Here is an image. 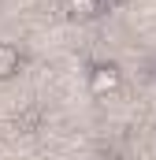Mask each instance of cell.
I'll use <instances>...</instances> for the list:
<instances>
[{
  "label": "cell",
  "mask_w": 156,
  "mask_h": 160,
  "mask_svg": "<svg viewBox=\"0 0 156 160\" xmlns=\"http://www.w3.org/2000/svg\"><path fill=\"white\" fill-rule=\"evenodd\" d=\"M100 11V0H67V15L71 19H93Z\"/></svg>",
  "instance_id": "3957f363"
},
{
  "label": "cell",
  "mask_w": 156,
  "mask_h": 160,
  "mask_svg": "<svg viewBox=\"0 0 156 160\" xmlns=\"http://www.w3.org/2000/svg\"><path fill=\"white\" fill-rule=\"evenodd\" d=\"M119 89V67L115 63H97L89 71V93L93 97H108Z\"/></svg>",
  "instance_id": "6da1fadb"
},
{
  "label": "cell",
  "mask_w": 156,
  "mask_h": 160,
  "mask_svg": "<svg viewBox=\"0 0 156 160\" xmlns=\"http://www.w3.org/2000/svg\"><path fill=\"white\" fill-rule=\"evenodd\" d=\"M19 67H22V52L4 41V45H0V78H11Z\"/></svg>",
  "instance_id": "7a4b0ae2"
}]
</instances>
